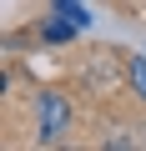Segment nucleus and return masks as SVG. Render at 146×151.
I'll list each match as a JSON object with an SVG mask.
<instances>
[{
  "label": "nucleus",
  "mask_w": 146,
  "mask_h": 151,
  "mask_svg": "<svg viewBox=\"0 0 146 151\" xmlns=\"http://www.w3.org/2000/svg\"><path fill=\"white\" fill-rule=\"evenodd\" d=\"M65 126H70V101L60 91H40V126H35L40 141H60Z\"/></svg>",
  "instance_id": "nucleus-1"
},
{
  "label": "nucleus",
  "mask_w": 146,
  "mask_h": 151,
  "mask_svg": "<svg viewBox=\"0 0 146 151\" xmlns=\"http://www.w3.org/2000/svg\"><path fill=\"white\" fill-rule=\"evenodd\" d=\"M126 76H131V91H136V96H141V101H146V55H136V60H131V70H126Z\"/></svg>",
  "instance_id": "nucleus-2"
}]
</instances>
